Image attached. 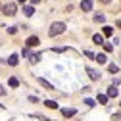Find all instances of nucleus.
I'll use <instances>...</instances> for the list:
<instances>
[{
	"instance_id": "obj_1",
	"label": "nucleus",
	"mask_w": 121,
	"mask_h": 121,
	"mask_svg": "<svg viewBox=\"0 0 121 121\" xmlns=\"http://www.w3.org/2000/svg\"><path fill=\"white\" fill-rule=\"evenodd\" d=\"M64 31H65V23H62V21H56V23H52V25H50V37L62 35Z\"/></svg>"
},
{
	"instance_id": "obj_2",
	"label": "nucleus",
	"mask_w": 121,
	"mask_h": 121,
	"mask_svg": "<svg viewBox=\"0 0 121 121\" xmlns=\"http://www.w3.org/2000/svg\"><path fill=\"white\" fill-rule=\"evenodd\" d=\"M2 12H4V16H16V12H17V6L16 4H6L4 8H2Z\"/></svg>"
},
{
	"instance_id": "obj_3",
	"label": "nucleus",
	"mask_w": 121,
	"mask_h": 121,
	"mask_svg": "<svg viewBox=\"0 0 121 121\" xmlns=\"http://www.w3.org/2000/svg\"><path fill=\"white\" fill-rule=\"evenodd\" d=\"M86 75H88V77L92 79V81H98V79L102 77L100 71H96V69H92V67H86Z\"/></svg>"
},
{
	"instance_id": "obj_4",
	"label": "nucleus",
	"mask_w": 121,
	"mask_h": 121,
	"mask_svg": "<svg viewBox=\"0 0 121 121\" xmlns=\"http://www.w3.org/2000/svg\"><path fill=\"white\" fill-rule=\"evenodd\" d=\"M39 44H40V40H39V37H29L27 40H25V46H29V48H31V46H39Z\"/></svg>"
},
{
	"instance_id": "obj_5",
	"label": "nucleus",
	"mask_w": 121,
	"mask_h": 121,
	"mask_svg": "<svg viewBox=\"0 0 121 121\" xmlns=\"http://www.w3.org/2000/svg\"><path fill=\"white\" fill-rule=\"evenodd\" d=\"M81 10L83 12H90L92 10V2H90V0H83L81 2Z\"/></svg>"
},
{
	"instance_id": "obj_6",
	"label": "nucleus",
	"mask_w": 121,
	"mask_h": 121,
	"mask_svg": "<svg viewBox=\"0 0 121 121\" xmlns=\"http://www.w3.org/2000/svg\"><path fill=\"white\" fill-rule=\"evenodd\" d=\"M23 13H25V16H33V13H35V8H33V6L23 4Z\"/></svg>"
},
{
	"instance_id": "obj_7",
	"label": "nucleus",
	"mask_w": 121,
	"mask_h": 121,
	"mask_svg": "<svg viewBox=\"0 0 121 121\" xmlns=\"http://www.w3.org/2000/svg\"><path fill=\"white\" fill-rule=\"evenodd\" d=\"M40 58H42L40 54H33V52H31V56H29V62H31V64H39Z\"/></svg>"
},
{
	"instance_id": "obj_8",
	"label": "nucleus",
	"mask_w": 121,
	"mask_h": 121,
	"mask_svg": "<svg viewBox=\"0 0 121 121\" xmlns=\"http://www.w3.org/2000/svg\"><path fill=\"white\" fill-rule=\"evenodd\" d=\"M94 21H96V23H104V21H106V16H104L102 12H98V13H94Z\"/></svg>"
},
{
	"instance_id": "obj_9",
	"label": "nucleus",
	"mask_w": 121,
	"mask_h": 121,
	"mask_svg": "<svg viewBox=\"0 0 121 121\" xmlns=\"http://www.w3.org/2000/svg\"><path fill=\"white\" fill-rule=\"evenodd\" d=\"M44 106H46V108H50V110L60 108V106H58V102H54V100H46V102H44Z\"/></svg>"
},
{
	"instance_id": "obj_10",
	"label": "nucleus",
	"mask_w": 121,
	"mask_h": 121,
	"mask_svg": "<svg viewBox=\"0 0 121 121\" xmlns=\"http://www.w3.org/2000/svg\"><path fill=\"white\" fill-rule=\"evenodd\" d=\"M62 113H64L65 117H71V115H75V110H73V108H62Z\"/></svg>"
},
{
	"instance_id": "obj_11",
	"label": "nucleus",
	"mask_w": 121,
	"mask_h": 121,
	"mask_svg": "<svg viewBox=\"0 0 121 121\" xmlns=\"http://www.w3.org/2000/svg\"><path fill=\"white\" fill-rule=\"evenodd\" d=\"M39 83H40V85H42L44 88H48V90H52V88H54V86H52V85H50V83H48L46 79H42V77H39Z\"/></svg>"
},
{
	"instance_id": "obj_12",
	"label": "nucleus",
	"mask_w": 121,
	"mask_h": 121,
	"mask_svg": "<svg viewBox=\"0 0 121 121\" xmlns=\"http://www.w3.org/2000/svg\"><path fill=\"white\" fill-rule=\"evenodd\" d=\"M108 96H110V98H113V96H117V86H113V85H112V86L108 88Z\"/></svg>"
},
{
	"instance_id": "obj_13",
	"label": "nucleus",
	"mask_w": 121,
	"mask_h": 121,
	"mask_svg": "<svg viewBox=\"0 0 121 121\" xmlns=\"http://www.w3.org/2000/svg\"><path fill=\"white\" fill-rule=\"evenodd\" d=\"M92 42H94V44H104V37H102V35H94V37H92Z\"/></svg>"
},
{
	"instance_id": "obj_14",
	"label": "nucleus",
	"mask_w": 121,
	"mask_h": 121,
	"mask_svg": "<svg viewBox=\"0 0 121 121\" xmlns=\"http://www.w3.org/2000/svg\"><path fill=\"white\" fill-rule=\"evenodd\" d=\"M102 31H104V37H112V35H113V29H112V27H108V25H106Z\"/></svg>"
},
{
	"instance_id": "obj_15",
	"label": "nucleus",
	"mask_w": 121,
	"mask_h": 121,
	"mask_svg": "<svg viewBox=\"0 0 121 121\" xmlns=\"http://www.w3.org/2000/svg\"><path fill=\"white\" fill-rule=\"evenodd\" d=\"M8 64H10V65H17V54H12L10 60H8Z\"/></svg>"
},
{
	"instance_id": "obj_16",
	"label": "nucleus",
	"mask_w": 121,
	"mask_h": 121,
	"mask_svg": "<svg viewBox=\"0 0 121 121\" xmlns=\"http://www.w3.org/2000/svg\"><path fill=\"white\" fill-rule=\"evenodd\" d=\"M8 83H10V86H12V88H16V86L19 85V81H17L16 77H10V81H8Z\"/></svg>"
},
{
	"instance_id": "obj_17",
	"label": "nucleus",
	"mask_w": 121,
	"mask_h": 121,
	"mask_svg": "<svg viewBox=\"0 0 121 121\" xmlns=\"http://www.w3.org/2000/svg\"><path fill=\"white\" fill-rule=\"evenodd\" d=\"M108 71H110V73H117V71H119V67H117L115 64H110V65H108Z\"/></svg>"
},
{
	"instance_id": "obj_18",
	"label": "nucleus",
	"mask_w": 121,
	"mask_h": 121,
	"mask_svg": "<svg viewBox=\"0 0 121 121\" xmlns=\"http://www.w3.org/2000/svg\"><path fill=\"white\" fill-rule=\"evenodd\" d=\"M96 60H98L100 64H106V62H108V58H106V54H98V56H96Z\"/></svg>"
},
{
	"instance_id": "obj_19",
	"label": "nucleus",
	"mask_w": 121,
	"mask_h": 121,
	"mask_svg": "<svg viewBox=\"0 0 121 121\" xmlns=\"http://www.w3.org/2000/svg\"><path fill=\"white\" fill-rule=\"evenodd\" d=\"M98 102L100 104H106V102H108V94H98Z\"/></svg>"
},
{
	"instance_id": "obj_20",
	"label": "nucleus",
	"mask_w": 121,
	"mask_h": 121,
	"mask_svg": "<svg viewBox=\"0 0 121 121\" xmlns=\"http://www.w3.org/2000/svg\"><path fill=\"white\" fill-rule=\"evenodd\" d=\"M102 46H104V50H106V52H112V50H113V44H110V42L102 44Z\"/></svg>"
},
{
	"instance_id": "obj_21",
	"label": "nucleus",
	"mask_w": 121,
	"mask_h": 121,
	"mask_svg": "<svg viewBox=\"0 0 121 121\" xmlns=\"http://www.w3.org/2000/svg\"><path fill=\"white\" fill-rule=\"evenodd\" d=\"M8 33L10 35H16L17 33V27H8Z\"/></svg>"
},
{
	"instance_id": "obj_22",
	"label": "nucleus",
	"mask_w": 121,
	"mask_h": 121,
	"mask_svg": "<svg viewBox=\"0 0 121 121\" xmlns=\"http://www.w3.org/2000/svg\"><path fill=\"white\" fill-rule=\"evenodd\" d=\"M85 102H86V106H88V108H92V106H94V104H96V102H94V100H90V98H86V100H85Z\"/></svg>"
},
{
	"instance_id": "obj_23",
	"label": "nucleus",
	"mask_w": 121,
	"mask_h": 121,
	"mask_svg": "<svg viewBox=\"0 0 121 121\" xmlns=\"http://www.w3.org/2000/svg\"><path fill=\"white\" fill-rule=\"evenodd\" d=\"M112 119H113V121H119V119H121V113H113Z\"/></svg>"
},
{
	"instance_id": "obj_24",
	"label": "nucleus",
	"mask_w": 121,
	"mask_h": 121,
	"mask_svg": "<svg viewBox=\"0 0 121 121\" xmlns=\"http://www.w3.org/2000/svg\"><path fill=\"white\" fill-rule=\"evenodd\" d=\"M85 54H86V58H96L92 52H90V50H85Z\"/></svg>"
},
{
	"instance_id": "obj_25",
	"label": "nucleus",
	"mask_w": 121,
	"mask_h": 121,
	"mask_svg": "<svg viewBox=\"0 0 121 121\" xmlns=\"http://www.w3.org/2000/svg\"><path fill=\"white\" fill-rule=\"evenodd\" d=\"M4 94H6V88H4L2 85H0V96H4Z\"/></svg>"
},
{
	"instance_id": "obj_26",
	"label": "nucleus",
	"mask_w": 121,
	"mask_h": 121,
	"mask_svg": "<svg viewBox=\"0 0 121 121\" xmlns=\"http://www.w3.org/2000/svg\"><path fill=\"white\" fill-rule=\"evenodd\" d=\"M119 83H121V79H119V77H115V79H113V86H117Z\"/></svg>"
},
{
	"instance_id": "obj_27",
	"label": "nucleus",
	"mask_w": 121,
	"mask_h": 121,
	"mask_svg": "<svg viewBox=\"0 0 121 121\" xmlns=\"http://www.w3.org/2000/svg\"><path fill=\"white\" fill-rule=\"evenodd\" d=\"M102 2H104V4H110V2H112V0H102Z\"/></svg>"
},
{
	"instance_id": "obj_28",
	"label": "nucleus",
	"mask_w": 121,
	"mask_h": 121,
	"mask_svg": "<svg viewBox=\"0 0 121 121\" xmlns=\"http://www.w3.org/2000/svg\"><path fill=\"white\" fill-rule=\"evenodd\" d=\"M31 2H33V4H39V2H40V0H31Z\"/></svg>"
},
{
	"instance_id": "obj_29",
	"label": "nucleus",
	"mask_w": 121,
	"mask_h": 121,
	"mask_svg": "<svg viewBox=\"0 0 121 121\" xmlns=\"http://www.w3.org/2000/svg\"><path fill=\"white\" fill-rule=\"evenodd\" d=\"M17 2H21V4H25V0H17Z\"/></svg>"
},
{
	"instance_id": "obj_30",
	"label": "nucleus",
	"mask_w": 121,
	"mask_h": 121,
	"mask_svg": "<svg viewBox=\"0 0 121 121\" xmlns=\"http://www.w3.org/2000/svg\"><path fill=\"white\" fill-rule=\"evenodd\" d=\"M2 8H4V6H0V10H2Z\"/></svg>"
},
{
	"instance_id": "obj_31",
	"label": "nucleus",
	"mask_w": 121,
	"mask_h": 121,
	"mask_svg": "<svg viewBox=\"0 0 121 121\" xmlns=\"http://www.w3.org/2000/svg\"><path fill=\"white\" fill-rule=\"evenodd\" d=\"M119 106H121V102H119Z\"/></svg>"
}]
</instances>
